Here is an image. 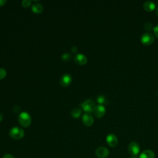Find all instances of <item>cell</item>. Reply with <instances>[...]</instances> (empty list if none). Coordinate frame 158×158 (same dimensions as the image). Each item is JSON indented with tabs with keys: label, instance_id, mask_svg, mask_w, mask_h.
I'll return each instance as SVG.
<instances>
[{
	"label": "cell",
	"instance_id": "obj_2",
	"mask_svg": "<svg viewBox=\"0 0 158 158\" xmlns=\"http://www.w3.org/2000/svg\"><path fill=\"white\" fill-rule=\"evenodd\" d=\"M9 135L14 139H20L24 136V131L20 127H14L10 129Z\"/></svg>",
	"mask_w": 158,
	"mask_h": 158
},
{
	"label": "cell",
	"instance_id": "obj_27",
	"mask_svg": "<svg viewBox=\"0 0 158 158\" xmlns=\"http://www.w3.org/2000/svg\"><path fill=\"white\" fill-rule=\"evenodd\" d=\"M130 158H138L136 156H131V157H130Z\"/></svg>",
	"mask_w": 158,
	"mask_h": 158
},
{
	"label": "cell",
	"instance_id": "obj_22",
	"mask_svg": "<svg viewBox=\"0 0 158 158\" xmlns=\"http://www.w3.org/2000/svg\"><path fill=\"white\" fill-rule=\"evenodd\" d=\"M2 158H15L14 156L11 154H6L3 156Z\"/></svg>",
	"mask_w": 158,
	"mask_h": 158
},
{
	"label": "cell",
	"instance_id": "obj_14",
	"mask_svg": "<svg viewBox=\"0 0 158 158\" xmlns=\"http://www.w3.org/2000/svg\"><path fill=\"white\" fill-rule=\"evenodd\" d=\"M31 10L36 14H40L43 10V6L40 3H34L31 7Z\"/></svg>",
	"mask_w": 158,
	"mask_h": 158
},
{
	"label": "cell",
	"instance_id": "obj_19",
	"mask_svg": "<svg viewBox=\"0 0 158 158\" xmlns=\"http://www.w3.org/2000/svg\"><path fill=\"white\" fill-rule=\"evenodd\" d=\"M7 72L6 70L3 68H0V80L3 79L6 76Z\"/></svg>",
	"mask_w": 158,
	"mask_h": 158
},
{
	"label": "cell",
	"instance_id": "obj_1",
	"mask_svg": "<svg viewBox=\"0 0 158 158\" xmlns=\"http://www.w3.org/2000/svg\"><path fill=\"white\" fill-rule=\"evenodd\" d=\"M18 120L20 124L23 127H28L31 123V115L26 112H21L18 116Z\"/></svg>",
	"mask_w": 158,
	"mask_h": 158
},
{
	"label": "cell",
	"instance_id": "obj_23",
	"mask_svg": "<svg viewBox=\"0 0 158 158\" xmlns=\"http://www.w3.org/2000/svg\"><path fill=\"white\" fill-rule=\"evenodd\" d=\"M71 49H72V51L73 53H76L77 52V51H78V49H77V48L76 46H73Z\"/></svg>",
	"mask_w": 158,
	"mask_h": 158
},
{
	"label": "cell",
	"instance_id": "obj_6",
	"mask_svg": "<svg viewBox=\"0 0 158 158\" xmlns=\"http://www.w3.org/2000/svg\"><path fill=\"white\" fill-rule=\"evenodd\" d=\"M93 114L94 116L98 118L102 117L106 114V109L103 105L99 104L96 106L93 109Z\"/></svg>",
	"mask_w": 158,
	"mask_h": 158
},
{
	"label": "cell",
	"instance_id": "obj_25",
	"mask_svg": "<svg viewBox=\"0 0 158 158\" xmlns=\"http://www.w3.org/2000/svg\"><path fill=\"white\" fill-rule=\"evenodd\" d=\"M2 117H3V116H2V114H1V113H0V122L2 120Z\"/></svg>",
	"mask_w": 158,
	"mask_h": 158
},
{
	"label": "cell",
	"instance_id": "obj_16",
	"mask_svg": "<svg viewBox=\"0 0 158 158\" xmlns=\"http://www.w3.org/2000/svg\"><path fill=\"white\" fill-rule=\"evenodd\" d=\"M97 101L99 104L102 105L106 102V99L103 95H99L97 98Z\"/></svg>",
	"mask_w": 158,
	"mask_h": 158
},
{
	"label": "cell",
	"instance_id": "obj_18",
	"mask_svg": "<svg viewBox=\"0 0 158 158\" xmlns=\"http://www.w3.org/2000/svg\"><path fill=\"white\" fill-rule=\"evenodd\" d=\"M62 59L63 60H64V61H69L70 59V58H71V55L69 54V53H67V52H65V53H64V54H63L62 55Z\"/></svg>",
	"mask_w": 158,
	"mask_h": 158
},
{
	"label": "cell",
	"instance_id": "obj_26",
	"mask_svg": "<svg viewBox=\"0 0 158 158\" xmlns=\"http://www.w3.org/2000/svg\"><path fill=\"white\" fill-rule=\"evenodd\" d=\"M156 13L157 15L158 16V6H157V7L156 9Z\"/></svg>",
	"mask_w": 158,
	"mask_h": 158
},
{
	"label": "cell",
	"instance_id": "obj_4",
	"mask_svg": "<svg viewBox=\"0 0 158 158\" xmlns=\"http://www.w3.org/2000/svg\"><path fill=\"white\" fill-rule=\"evenodd\" d=\"M128 151L132 156H136L140 151L139 144L135 141L130 142L128 146Z\"/></svg>",
	"mask_w": 158,
	"mask_h": 158
},
{
	"label": "cell",
	"instance_id": "obj_13",
	"mask_svg": "<svg viewBox=\"0 0 158 158\" xmlns=\"http://www.w3.org/2000/svg\"><path fill=\"white\" fill-rule=\"evenodd\" d=\"M154 152L152 150L146 149L140 154L139 158H154Z\"/></svg>",
	"mask_w": 158,
	"mask_h": 158
},
{
	"label": "cell",
	"instance_id": "obj_21",
	"mask_svg": "<svg viewBox=\"0 0 158 158\" xmlns=\"http://www.w3.org/2000/svg\"><path fill=\"white\" fill-rule=\"evenodd\" d=\"M153 31L155 36L158 38V24L156 25L154 28H153Z\"/></svg>",
	"mask_w": 158,
	"mask_h": 158
},
{
	"label": "cell",
	"instance_id": "obj_8",
	"mask_svg": "<svg viewBox=\"0 0 158 158\" xmlns=\"http://www.w3.org/2000/svg\"><path fill=\"white\" fill-rule=\"evenodd\" d=\"M106 142L109 146L112 148H114L118 144L117 137L113 133L109 134L106 137Z\"/></svg>",
	"mask_w": 158,
	"mask_h": 158
},
{
	"label": "cell",
	"instance_id": "obj_24",
	"mask_svg": "<svg viewBox=\"0 0 158 158\" xmlns=\"http://www.w3.org/2000/svg\"><path fill=\"white\" fill-rule=\"evenodd\" d=\"M6 3V0H0V6H4Z\"/></svg>",
	"mask_w": 158,
	"mask_h": 158
},
{
	"label": "cell",
	"instance_id": "obj_5",
	"mask_svg": "<svg viewBox=\"0 0 158 158\" xmlns=\"http://www.w3.org/2000/svg\"><path fill=\"white\" fill-rule=\"evenodd\" d=\"M154 41V37L151 33H145L141 36V42L144 45H150Z\"/></svg>",
	"mask_w": 158,
	"mask_h": 158
},
{
	"label": "cell",
	"instance_id": "obj_20",
	"mask_svg": "<svg viewBox=\"0 0 158 158\" xmlns=\"http://www.w3.org/2000/svg\"><path fill=\"white\" fill-rule=\"evenodd\" d=\"M31 2L30 0H23L22 1V6L24 7H28L31 5Z\"/></svg>",
	"mask_w": 158,
	"mask_h": 158
},
{
	"label": "cell",
	"instance_id": "obj_7",
	"mask_svg": "<svg viewBox=\"0 0 158 158\" xmlns=\"http://www.w3.org/2000/svg\"><path fill=\"white\" fill-rule=\"evenodd\" d=\"M95 154L99 158H106L109 155V151L106 147L100 146L96 149Z\"/></svg>",
	"mask_w": 158,
	"mask_h": 158
},
{
	"label": "cell",
	"instance_id": "obj_17",
	"mask_svg": "<svg viewBox=\"0 0 158 158\" xmlns=\"http://www.w3.org/2000/svg\"><path fill=\"white\" fill-rule=\"evenodd\" d=\"M144 28L146 31H150L153 28L152 23L151 22H146L144 25Z\"/></svg>",
	"mask_w": 158,
	"mask_h": 158
},
{
	"label": "cell",
	"instance_id": "obj_9",
	"mask_svg": "<svg viewBox=\"0 0 158 158\" xmlns=\"http://www.w3.org/2000/svg\"><path fill=\"white\" fill-rule=\"evenodd\" d=\"M81 120H82V122L83 123V124L88 127L91 126L94 122L93 117L90 113L86 112L85 114H84L82 115Z\"/></svg>",
	"mask_w": 158,
	"mask_h": 158
},
{
	"label": "cell",
	"instance_id": "obj_11",
	"mask_svg": "<svg viewBox=\"0 0 158 158\" xmlns=\"http://www.w3.org/2000/svg\"><path fill=\"white\" fill-rule=\"evenodd\" d=\"M75 62L78 65H85L87 63L88 59L83 54H77L74 58Z\"/></svg>",
	"mask_w": 158,
	"mask_h": 158
},
{
	"label": "cell",
	"instance_id": "obj_15",
	"mask_svg": "<svg viewBox=\"0 0 158 158\" xmlns=\"http://www.w3.org/2000/svg\"><path fill=\"white\" fill-rule=\"evenodd\" d=\"M82 114V110L79 108H75L71 111V115L74 118H79Z\"/></svg>",
	"mask_w": 158,
	"mask_h": 158
},
{
	"label": "cell",
	"instance_id": "obj_10",
	"mask_svg": "<svg viewBox=\"0 0 158 158\" xmlns=\"http://www.w3.org/2000/svg\"><path fill=\"white\" fill-rule=\"evenodd\" d=\"M72 81V76L69 73H65L60 77V83L63 86H69Z\"/></svg>",
	"mask_w": 158,
	"mask_h": 158
},
{
	"label": "cell",
	"instance_id": "obj_3",
	"mask_svg": "<svg viewBox=\"0 0 158 158\" xmlns=\"http://www.w3.org/2000/svg\"><path fill=\"white\" fill-rule=\"evenodd\" d=\"M81 107L83 109L84 111H85L87 113H90L93 111L94 108L95 107V102L93 100L88 99L85 100L84 102H83L81 104Z\"/></svg>",
	"mask_w": 158,
	"mask_h": 158
},
{
	"label": "cell",
	"instance_id": "obj_12",
	"mask_svg": "<svg viewBox=\"0 0 158 158\" xmlns=\"http://www.w3.org/2000/svg\"><path fill=\"white\" fill-rule=\"evenodd\" d=\"M143 8L146 11L151 12L156 8V4L151 1H147L143 4Z\"/></svg>",
	"mask_w": 158,
	"mask_h": 158
}]
</instances>
